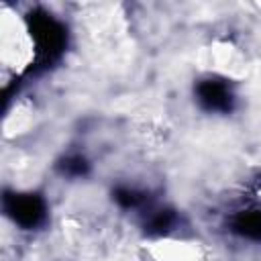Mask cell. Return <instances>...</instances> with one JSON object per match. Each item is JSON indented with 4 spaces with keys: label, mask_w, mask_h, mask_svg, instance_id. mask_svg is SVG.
Wrapping results in <instances>:
<instances>
[{
    "label": "cell",
    "mask_w": 261,
    "mask_h": 261,
    "mask_svg": "<svg viewBox=\"0 0 261 261\" xmlns=\"http://www.w3.org/2000/svg\"><path fill=\"white\" fill-rule=\"evenodd\" d=\"M29 31L37 47V57L41 65L55 61L65 47V31L63 27L47 12L35 10L29 14Z\"/></svg>",
    "instance_id": "obj_1"
},
{
    "label": "cell",
    "mask_w": 261,
    "mask_h": 261,
    "mask_svg": "<svg viewBox=\"0 0 261 261\" xmlns=\"http://www.w3.org/2000/svg\"><path fill=\"white\" fill-rule=\"evenodd\" d=\"M4 208L8 216L24 228H35L45 218V204L35 194H8L4 198Z\"/></svg>",
    "instance_id": "obj_2"
},
{
    "label": "cell",
    "mask_w": 261,
    "mask_h": 261,
    "mask_svg": "<svg viewBox=\"0 0 261 261\" xmlns=\"http://www.w3.org/2000/svg\"><path fill=\"white\" fill-rule=\"evenodd\" d=\"M198 100L210 112H228L232 108V92L220 80H206L198 86Z\"/></svg>",
    "instance_id": "obj_3"
},
{
    "label": "cell",
    "mask_w": 261,
    "mask_h": 261,
    "mask_svg": "<svg viewBox=\"0 0 261 261\" xmlns=\"http://www.w3.org/2000/svg\"><path fill=\"white\" fill-rule=\"evenodd\" d=\"M232 230L245 239L261 241V210L239 212L232 220Z\"/></svg>",
    "instance_id": "obj_4"
},
{
    "label": "cell",
    "mask_w": 261,
    "mask_h": 261,
    "mask_svg": "<svg viewBox=\"0 0 261 261\" xmlns=\"http://www.w3.org/2000/svg\"><path fill=\"white\" fill-rule=\"evenodd\" d=\"M173 224H175V214L171 210H159V212H155L149 218L147 230L149 232H155V234H163V232L171 230Z\"/></svg>",
    "instance_id": "obj_5"
},
{
    "label": "cell",
    "mask_w": 261,
    "mask_h": 261,
    "mask_svg": "<svg viewBox=\"0 0 261 261\" xmlns=\"http://www.w3.org/2000/svg\"><path fill=\"white\" fill-rule=\"evenodd\" d=\"M61 171L65 173V175H69V177H82V175H86V171H88V161L84 159V157H80V155H69V157H65L63 161H61Z\"/></svg>",
    "instance_id": "obj_6"
},
{
    "label": "cell",
    "mask_w": 261,
    "mask_h": 261,
    "mask_svg": "<svg viewBox=\"0 0 261 261\" xmlns=\"http://www.w3.org/2000/svg\"><path fill=\"white\" fill-rule=\"evenodd\" d=\"M114 200L122 206V208H137L145 202V194L133 190V188H118L114 192Z\"/></svg>",
    "instance_id": "obj_7"
}]
</instances>
